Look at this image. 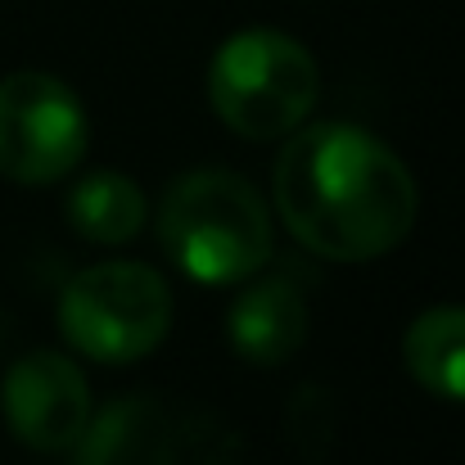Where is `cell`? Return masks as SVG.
Masks as SVG:
<instances>
[{"instance_id": "5b68a950", "label": "cell", "mask_w": 465, "mask_h": 465, "mask_svg": "<svg viewBox=\"0 0 465 465\" xmlns=\"http://www.w3.org/2000/svg\"><path fill=\"white\" fill-rule=\"evenodd\" d=\"M91 145V118L68 82L50 73H9L0 82V176L50 185Z\"/></svg>"}, {"instance_id": "7a4b0ae2", "label": "cell", "mask_w": 465, "mask_h": 465, "mask_svg": "<svg viewBox=\"0 0 465 465\" xmlns=\"http://www.w3.org/2000/svg\"><path fill=\"white\" fill-rule=\"evenodd\" d=\"M158 244L181 276L199 285H235L258 276L272 258V208L244 176L194 167L163 190Z\"/></svg>"}, {"instance_id": "3957f363", "label": "cell", "mask_w": 465, "mask_h": 465, "mask_svg": "<svg viewBox=\"0 0 465 465\" xmlns=\"http://www.w3.org/2000/svg\"><path fill=\"white\" fill-rule=\"evenodd\" d=\"M321 95V73L303 41L249 27L222 41L208 64V100L213 114L249 141H276L308 123Z\"/></svg>"}, {"instance_id": "8992f818", "label": "cell", "mask_w": 465, "mask_h": 465, "mask_svg": "<svg viewBox=\"0 0 465 465\" xmlns=\"http://www.w3.org/2000/svg\"><path fill=\"white\" fill-rule=\"evenodd\" d=\"M0 407L18 443L36 452H68L91 420V384L73 357L41 348L9 366Z\"/></svg>"}, {"instance_id": "9c48e42d", "label": "cell", "mask_w": 465, "mask_h": 465, "mask_svg": "<svg viewBox=\"0 0 465 465\" xmlns=\"http://www.w3.org/2000/svg\"><path fill=\"white\" fill-rule=\"evenodd\" d=\"M402 357L416 384H425L439 398L465 402V308L443 303V308L420 312L407 325Z\"/></svg>"}, {"instance_id": "30bf717a", "label": "cell", "mask_w": 465, "mask_h": 465, "mask_svg": "<svg viewBox=\"0 0 465 465\" xmlns=\"http://www.w3.org/2000/svg\"><path fill=\"white\" fill-rule=\"evenodd\" d=\"M68 222L95 244H127L145 226V190L123 172H86L68 194Z\"/></svg>"}, {"instance_id": "6da1fadb", "label": "cell", "mask_w": 465, "mask_h": 465, "mask_svg": "<svg viewBox=\"0 0 465 465\" xmlns=\"http://www.w3.org/2000/svg\"><path fill=\"white\" fill-rule=\"evenodd\" d=\"M272 194L285 231L330 262L384 258L420 217L411 167L352 123L290 132L272 172Z\"/></svg>"}, {"instance_id": "52a82bcc", "label": "cell", "mask_w": 465, "mask_h": 465, "mask_svg": "<svg viewBox=\"0 0 465 465\" xmlns=\"http://www.w3.org/2000/svg\"><path fill=\"white\" fill-rule=\"evenodd\" d=\"M73 452L77 465H172L176 443L167 411L154 398H114L109 407L91 411Z\"/></svg>"}, {"instance_id": "277c9868", "label": "cell", "mask_w": 465, "mask_h": 465, "mask_svg": "<svg viewBox=\"0 0 465 465\" xmlns=\"http://www.w3.org/2000/svg\"><path fill=\"white\" fill-rule=\"evenodd\" d=\"M59 330L104 366L141 361L172 330V290L145 262L82 267L59 294Z\"/></svg>"}, {"instance_id": "ba28073f", "label": "cell", "mask_w": 465, "mask_h": 465, "mask_svg": "<svg viewBox=\"0 0 465 465\" xmlns=\"http://www.w3.org/2000/svg\"><path fill=\"white\" fill-rule=\"evenodd\" d=\"M226 334H231L235 352L253 366L290 361L308 339V303H303L299 285L276 281V276L249 285L226 316Z\"/></svg>"}]
</instances>
